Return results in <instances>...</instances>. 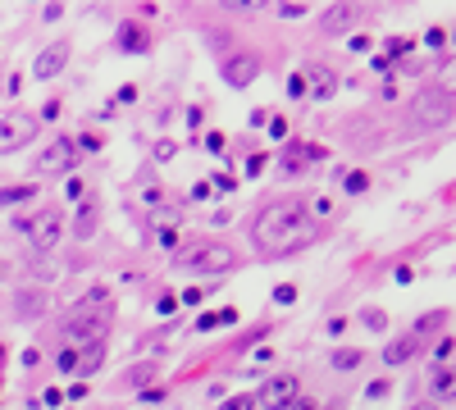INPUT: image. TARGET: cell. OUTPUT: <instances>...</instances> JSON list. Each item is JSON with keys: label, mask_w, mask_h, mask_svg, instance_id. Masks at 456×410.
Returning a JSON list of instances; mask_svg holds the SVG:
<instances>
[{"label": "cell", "mask_w": 456, "mask_h": 410, "mask_svg": "<svg viewBox=\"0 0 456 410\" xmlns=\"http://www.w3.org/2000/svg\"><path fill=\"white\" fill-rule=\"evenodd\" d=\"M319 237V223L310 219L302 201H269L265 210L251 219V247L260 260H288L306 251Z\"/></svg>", "instance_id": "1"}, {"label": "cell", "mask_w": 456, "mask_h": 410, "mask_svg": "<svg viewBox=\"0 0 456 410\" xmlns=\"http://www.w3.org/2000/svg\"><path fill=\"white\" fill-rule=\"evenodd\" d=\"M173 265L197 273H228L238 269V251L228 242H192V247H173Z\"/></svg>", "instance_id": "2"}, {"label": "cell", "mask_w": 456, "mask_h": 410, "mask_svg": "<svg viewBox=\"0 0 456 410\" xmlns=\"http://www.w3.org/2000/svg\"><path fill=\"white\" fill-rule=\"evenodd\" d=\"M110 324H114V310H96V306H82V301H78L73 315L64 319V337H69L73 347H87V342H105Z\"/></svg>", "instance_id": "3"}, {"label": "cell", "mask_w": 456, "mask_h": 410, "mask_svg": "<svg viewBox=\"0 0 456 410\" xmlns=\"http://www.w3.org/2000/svg\"><path fill=\"white\" fill-rule=\"evenodd\" d=\"M456 114V96L448 87H424L420 96L411 101V123L415 128H443V123H452Z\"/></svg>", "instance_id": "4"}, {"label": "cell", "mask_w": 456, "mask_h": 410, "mask_svg": "<svg viewBox=\"0 0 456 410\" xmlns=\"http://www.w3.org/2000/svg\"><path fill=\"white\" fill-rule=\"evenodd\" d=\"M78 169V142L73 137H55L42 155H37V173L42 178H64V173Z\"/></svg>", "instance_id": "5"}, {"label": "cell", "mask_w": 456, "mask_h": 410, "mask_svg": "<svg viewBox=\"0 0 456 410\" xmlns=\"http://www.w3.org/2000/svg\"><path fill=\"white\" fill-rule=\"evenodd\" d=\"M37 128H42V119H37V114H23V110L5 114V119H0V155L23 151V146L37 137Z\"/></svg>", "instance_id": "6"}, {"label": "cell", "mask_w": 456, "mask_h": 410, "mask_svg": "<svg viewBox=\"0 0 456 410\" xmlns=\"http://www.w3.org/2000/svg\"><path fill=\"white\" fill-rule=\"evenodd\" d=\"M60 237H64V210H55V205L37 210V219L27 223V242H32V251H51Z\"/></svg>", "instance_id": "7"}, {"label": "cell", "mask_w": 456, "mask_h": 410, "mask_svg": "<svg viewBox=\"0 0 456 410\" xmlns=\"http://www.w3.org/2000/svg\"><path fill=\"white\" fill-rule=\"evenodd\" d=\"M219 77H224L228 87H251L260 77V60H256V51H233L219 60Z\"/></svg>", "instance_id": "8"}, {"label": "cell", "mask_w": 456, "mask_h": 410, "mask_svg": "<svg viewBox=\"0 0 456 410\" xmlns=\"http://www.w3.org/2000/svg\"><path fill=\"white\" fill-rule=\"evenodd\" d=\"M292 397H302V378H292V374H274L265 387L256 392V406H265V410H288V402Z\"/></svg>", "instance_id": "9"}, {"label": "cell", "mask_w": 456, "mask_h": 410, "mask_svg": "<svg viewBox=\"0 0 456 410\" xmlns=\"http://www.w3.org/2000/svg\"><path fill=\"white\" fill-rule=\"evenodd\" d=\"M361 14H365L361 5H352V0H338V5H328V14L319 18V32H324V37H343V32H352V27L361 23Z\"/></svg>", "instance_id": "10"}, {"label": "cell", "mask_w": 456, "mask_h": 410, "mask_svg": "<svg viewBox=\"0 0 456 410\" xmlns=\"http://www.w3.org/2000/svg\"><path fill=\"white\" fill-rule=\"evenodd\" d=\"M69 51H73L69 42H51V46H46V51L32 60V77H37V82H51V77H60L64 64H69Z\"/></svg>", "instance_id": "11"}, {"label": "cell", "mask_w": 456, "mask_h": 410, "mask_svg": "<svg viewBox=\"0 0 456 410\" xmlns=\"http://www.w3.org/2000/svg\"><path fill=\"white\" fill-rule=\"evenodd\" d=\"M96 223H101V201H96V197H82V205H78V214H73V237L78 242L96 237Z\"/></svg>", "instance_id": "12"}, {"label": "cell", "mask_w": 456, "mask_h": 410, "mask_svg": "<svg viewBox=\"0 0 456 410\" xmlns=\"http://www.w3.org/2000/svg\"><path fill=\"white\" fill-rule=\"evenodd\" d=\"M429 397H433V402H452V397H456V365H438V369H433Z\"/></svg>", "instance_id": "13"}, {"label": "cell", "mask_w": 456, "mask_h": 410, "mask_svg": "<svg viewBox=\"0 0 456 410\" xmlns=\"http://www.w3.org/2000/svg\"><path fill=\"white\" fill-rule=\"evenodd\" d=\"M415 351H420V342H415V337H402V342H388V347H383V360H388V365H406Z\"/></svg>", "instance_id": "14"}, {"label": "cell", "mask_w": 456, "mask_h": 410, "mask_svg": "<svg viewBox=\"0 0 456 410\" xmlns=\"http://www.w3.org/2000/svg\"><path fill=\"white\" fill-rule=\"evenodd\" d=\"M119 46H123V55H142L147 51V32H142L137 23H123L119 27Z\"/></svg>", "instance_id": "15"}, {"label": "cell", "mask_w": 456, "mask_h": 410, "mask_svg": "<svg viewBox=\"0 0 456 410\" xmlns=\"http://www.w3.org/2000/svg\"><path fill=\"white\" fill-rule=\"evenodd\" d=\"M46 292H18V319H32V315H46Z\"/></svg>", "instance_id": "16"}, {"label": "cell", "mask_w": 456, "mask_h": 410, "mask_svg": "<svg viewBox=\"0 0 456 410\" xmlns=\"http://www.w3.org/2000/svg\"><path fill=\"white\" fill-rule=\"evenodd\" d=\"M101 360H105V342H87V351L78 356V374H92Z\"/></svg>", "instance_id": "17"}, {"label": "cell", "mask_w": 456, "mask_h": 410, "mask_svg": "<svg viewBox=\"0 0 456 410\" xmlns=\"http://www.w3.org/2000/svg\"><path fill=\"white\" fill-rule=\"evenodd\" d=\"M310 77H315V87H310V92L315 96H333V68H319V64H310Z\"/></svg>", "instance_id": "18"}, {"label": "cell", "mask_w": 456, "mask_h": 410, "mask_svg": "<svg viewBox=\"0 0 456 410\" xmlns=\"http://www.w3.org/2000/svg\"><path fill=\"white\" fill-rule=\"evenodd\" d=\"M411 51H415L411 37H388V42H383V55H388V60H406Z\"/></svg>", "instance_id": "19"}, {"label": "cell", "mask_w": 456, "mask_h": 410, "mask_svg": "<svg viewBox=\"0 0 456 410\" xmlns=\"http://www.w3.org/2000/svg\"><path fill=\"white\" fill-rule=\"evenodd\" d=\"M361 351H356V347H343V351H333V356H328V365H333V369H356V365H361Z\"/></svg>", "instance_id": "20"}, {"label": "cell", "mask_w": 456, "mask_h": 410, "mask_svg": "<svg viewBox=\"0 0 456 410\" xmlns=\"http://www.w3.org/2000/svg\"><path fill=\"white\" fill-rule=\"evenodd\" d=\"M27 197H37V192H32V187H0V210H5V205L27 201Z\"/></svg>", "instance_id": "21"}, {"label": "cell", "mask_w": 456, "mask_h": 410, "mask_svg": "<svg viewBox=\"0 0 456 410\" xmlns=\"http://www.w3.org/2000/svg\"><path fill=\"white\" fill-rule=\"evenodd\" d=\"M448 324V315H443V310H433V315H424L420 324H415V333H433V328H443Z\"/></svg>", "instance_id": "22"}, {"label": "cell", "mask_w": 456, "mask_h": 410, "mask_svg": "<svg viewBox=\"0 0 456 410\" xmlns=\"http://www.w3.org/2000/svg\"><path fill=\"white\" fill-rule=\"evenodd\" d=\"M365 328H370V333H383V328H388V315H383V310H365Z\"/></svg>", "instance_id": "23"}, {"label": "cell", "mask_w": 456, "mask_h": 410, "mask_svg": "<svg viewBox=\"0 0 456 410\" xmlns=\"http://www.w3.org/2000/svg\"><path fill=\"white\" fill-rule=\"evenodd\" d=\"M347 192H352V197H361L365 187H370V173H347V182H343Z\"/></svg>", "instance_id": "24"}, {"label": "cell", "mask_w": 456, "mask_h": 410, "mask_svg": "<svg viewBox=\"0 0 456 410\" xmlns=\"http://www.w3.org/2000/svg\"><path fill=\"white\" fill-rule=\"evenodd\" d=\"M219 410H256V397H251V392H242V397H228V402L219 406Z\"/></svg>", "instance_id": "25"}, {"label": "cell", "mask_w": 456, "mask_h": 410, "mask_svg": "<svg viewBox=\"0 0 456 410\" xmlns=\"http://www.w3.org/2000/svg\"><path fill=\"white\" fill-rule=\"evenodd\" d=\"M228 9H242V14H256V9H265L269 0H224Z\"/></svg>", "instance_id": "26"}, {"label": "cell", "mask_w": 456, "mask_h": 410, "mask_svg": "<svg viewBox=\"0 0 456 410\" xmlns=\"http://www.w3.org/2000/svg\"><path fill=\"white\" fill-rule=\"evenodd\" d=\"M274 301H278V306H292V301H297V287H292V282H278V287H274Z\"/></svg>", "instance_id": "27"}, {"label": "cell", "mask_w": 456, "mask_h": 410, "mask_svg": "<svg viewBox=\"0 0 456 410\" xmlns=\"http://www.w3.org/2000/svg\"><path fill=\"white\" fill-rule=\"evenodd\" d=\"M60 369H64V374H73V369H78V347H64L60 351Z\"/></svg>", "instance_id": "28"}, {"label": "cell", "mask_w": 456, "mask_h": 410, "mask_svg": "<svg viewBox=\"0 0 456 410\" xmlns=\"http://www.w3.org/2000/svg\"><path fill=\"white\" fill-rule=\"evenodd\" d=\"M306 92H310V82H306V77H288V96H292V101H302Z\"/></svg>", "instance_id": "29"}, {"label": "cell", "mask_w": 456, "mask_h": 410, "mask_svg": "<svg viewBox=\"0 0 456 410\" xmlns=\"http://www.w3.org/2000/svg\"><path fill=\"white\" fill-rule=\"evenodd\" d=\"M424 42H429L433 51H443V46H448V32H443V27H429V32H424Z\"/></svg>", "instance_id": "30"}, {"label": "cell", "mask_w": 456, "mask_h": 410, "mask_svg": "<svg viewBox=\"0 0 456 410\" xmlns=\"http://www.w3.org/2000/svg\"><path fill=\"white\" fill-rule=\"evenodd\" d=\"M173 155H178V146H173V142H155V160H173Z\"/></svg>", "instance_id": "31"}, {"label": "cell", "mask_w": 456, "mask_h": 410, "mask_svg": "<svg viewBox=\"0 0 456 410\" xmlns=\"http://www.w3.org/2000/svg\"><path fill=\"white\" fill-rule=\"evenodd\" d=\"M288 410H319V402H315V397H292Z\"/></svg>", "instance_id": "32"}, {"label": "cell", "mask_w": 456, "mask_h": 410, "mask_svg": "<svg viewBox=\"0 0 456 410\" xmlns=\"http://www.w3.org/2000/svg\"><path fill=\"white\" fill-rule=\"evenodd\" d=\"M265 160H269V155H251V160H247V173H251V178H256V173H265Z\"/></svg>", "instance_id": "33"}, {"label": "cell", "mask_w": 456, "mask_h": 410, "mask_svg": "<svg viewBox=\"0 0 456 410\" xmlns=\"http://www.w3.org/2000/svg\"><path fill=\"white\" fill-rule=\"evenodd\" d=\"M60 14H64V5H60V0H51V5L42 9V18H46V23H55V18H60Z\"/></svg>", "instance_id": "34"}, {"label": "cell", "mask_w": 456, "mask_h": 410, "mask_svg": "<svg viewBox=\"0 0 456 410\" xmlns=\"http://www.w3.org/2000/svg\"><path fill=\"white\" fill-rule=\"evenodd\" d=\"M302 14H306V5H292V0L283 5V18H302Z\"/></svg>", "instance_id": "35"}, {"label": "cell", "mask_w": 456, "mask_h": 410, "mask_svg": "<svg viewBox=\"0 0 456 410\" xmlns=\"http://www.w3.org/2000/svg\"><path fill=\"white\" fill-rule=\"evenodd\" d=\"M443 87H448V92L456 96V64H452V73H448V82H443Z\"/></svg>", "instance_id": "36"}, {"label": "cell", "mask_w": 456, "mask_h": 410, "mask_svg": "<svg viewBox=\"0 0 456 410\" xmlns=\"http://www.w3.org/2000/svg\"><path fill=\"white\" fill-rule=\"evenodd\" d=\"M415 410H433V406H415Z\"/></svg>", "instance_id": "37"}, {"label": "cell", "mask_w": 456, "mask_h": 410, "mask_svg": "<svg viewBox=\"0 0 456 410\" xmlns=\"http://www.w3.org/2000/svg\"><path fill=\"white\" fill-rule=\"evenodd\" d=\"M0 278H5V265H0Z\"/></svg>", "instance_id": "38"}]
</instances>
